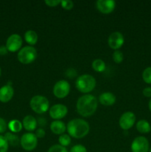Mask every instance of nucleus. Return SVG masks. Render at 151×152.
<instances>
[{
  "instance_id": "obj_1",
  "label": "nucleus",
  "mask_w": 151,
  "mask_h": 152,
  "mask_svg": "<svg viewBox=\"0 0 151 152\" xmlns=\"http://www.w3.org/2000/svg\"><path fill=\"white\" fill-rule=\"evenodd\" d=\"M98 100L92 94H85L80 96L76 102V111L83 117L93 115L97 110Z\"/></svg>"
},
{
  "instance_id": "obj_2",
  "label": "nucleus",
  "mask_w": 151,
  "mask_h": 152,
  "mask_svg": "<svg viewBox=\"0 0 151 152\" xmlns=\"http://www.w3.org/2000/svg\"><path fill=\"white\" fill-rule=\"evenodd\" d=\"M68 134L76 139H81L88 134L90 126L86 120L83 119H73L67 125Z\"/></svg>"
},
{
  "instance_id": "obj_3",
  "label": "nucleus",
  "mask_w": 151,
  "mask_h": 152,
  "mask_svg": "<svg viewBox=\"0 0 151 152\" xmlns=\"http://www.w3.org/2000/svg\"><path fill=\"white\" fill-rule=\"evenodd\" d=\"M76 88L83 94H88L94 90L96 86V79L90 74H83L77 77Z\"/></svg>"
},
{
  "instance_id": "obj_4",
  "label": "nucleus",
  "mask_w": 151,
  "mask_h": 152,
  "mask_svg": "<svg viewBox=\"0 0 151 152\" xmlns=\"http://www.w3.org/2000/svg\"><path fill=\"white\" fill-rule=\"evenodd\" d=\"M30 106L34 112L37 114H44L50 107L47 98L41 95H36L31 98L30 101Z\"/></svg>"
},
{
  "instance_id": "obj_5",
  "label": "nucleus",
  "mask_w": 151,
  "mask_h": 152,
  "mask_svg": "<svg viewBox=\"0 0 151 152\" xmlns=\"http://www.w3.org/2000/svg\"><path fill=\"white\" fill-rule=\"evenodd\" d=\"M37 57V50L33 46H25L19 50L17 59L24 65L32 63Z\"/></svg>"
},
{
  "instance_id": "obj_6",
  "label": "nucleus",
  "mask_w": 151,
  "mask_h": 152,
  "mask_svg": "<svg viewBox=\"0 0 151 152\" xmlns=\"http://www.w3.org/2000/svg\"><path fill=\"white\" fill-rule=\"evenodd\" d=\"M38 144V138L35 134L28 132L24 134L20 139V145L24 150L31 151L35 149Z\"/></svg>"
},
{
  "instance_id": "obj_7",
  "label": "nucleus",
  "mask_w": 151,
  "mask_h": 152,
  "mask_svg": "<svg viewBox=\"0 0 151 152\" xmlns=\"http://www.w3.org/2000/svg\"><path fill=\"white\" fill-rule=\"evenodd\" d=\"M70 91V86L67 80H59L53 86V94L59 99H63L68 96Z\"/></svg>"
},
{
  "instance_id": "obj_8",
  "label": "nucleus",
  "mask_w": 151,
  "mask_h": 152,
  "mask_svg": "<svg viewBox=\"0 0 151 152\" xmlns=\"http://www.w3.org/2000/svg\"><path fill=\"white\" fill-rule=\"evenodd\" d=\"M132 152H148L150 150L149 142L144 137H137L131 143Z\"/></svg>"
},
{
  "instance_id": "obj_9",
  "label": "nucleus",
  "mask_w": 151,
  "mask_h": 152,
  "mask_svg": "<svg viewBox=\"0 0 151 152\" xmlns=\"http://www.w3.org/2000/svg\"><path fill=\"white\" fill-rule=\"evenodd\" d=\"M68 109L63 104H55L49 109V115L55 120H60L68 114Z\"/></svg>"
},
{
  "instance_id": "obj_10",
  "label": "nucleus",
  "mask_w": 151,
  "mask_h": 152,
  "mask_svg": "<svg viewBox=\"0 0 151 152\" xmlns=\"http://www.w3.org/2000/svg\"><path fill=\"white\" fill-rule=\"evenodd\" d=\"M6 48L10 52H16L22 46V38L17 34H11L6 41Z\"/></svg>"
},
{
  "instance_id": "obj_11",
  "label": "nucleus",
  "mask_w": 151,
  "mask_h": 152,
  "mask_svg": "<svg viewBox=\"0 0 151 152\" xmlns=\"http://www.w3.org/2000/svg\"><path fill=\"white\" fill-rule=\"evenodd\" d=\"M136 115L132 111L124 112L119 119V126L124 131L129 130L136 123Z\"/></svg>"
},
{
  "instance_id": "obj_12",
  "label": "nucleus",
  "mask_w": 151,
  "mask_h": 152,
  "mask_svg": "<svg viewBox=\"0 0 151 152\" xmlns=\"http://www.w3.org/2000/svg\"><path fill=\"white\" fill-rule=\"evenodd\" d=\"M124 43V36L121 33L115 31V32L112 33L109 36L108 38V45L110 48L113 50H118L122 47V45Z\"/></svg>"
},
{
  "instance_id": "obj_13",
  "label": "nucleus",
  "mask_w": 151,
  "mask_h": 152,
  "mask_svg": "<svg viewBox=\"0 0 151 152\" xmlns=\"http://www.w3.org/2000/svg\"><path fill=\"white\" fill-rule=\"evenodd\" d=\"M115 1L113 0H98L96 2L97 10L103 14L111 13L115 8Z\"/></svg>"
},
{
  "instance_id": "obj_14",
  "label": "nucleus",
  "mask_w": 151,
  "mask_h": 152,
  "mask_svg": "<svg viewBox=\"0 0 151 152\" xmlns=\"http://www.w3.org/2000/svg\"><path fill=\"white\" fill-rule=\"evenodd\" d=\"M14 94V90L11 85L7 84L0 88V102L3 103L11 100Z\"/></svg>"
},
{
  "instance_id": "obj_15",
  "label": "nucleus",
  "mask_w": 151,
  "mask_h": 152,
  "mask_svg": "<svg viewBox=\"0 0 151 152\" xmlns=\"http://www.w3.org/2000/svg\"><path fill=\"white\" fill-rule=\"evenodd\" d=\"M116 97L111 92H104L99 96V101L102 105L105 106H110L115 102Z\"/></svg>"
},
{
  "instance_id": "obj_16",
  "label": "nucleus",
  "mask_w": 151,
  "mask_h": 152,
  "mask_svg": "<svg viewBox=\"0 0 151 152\" xmlns=\"http://www.w3.org/2000/svg\"><path fill=\"white\" fill-rule=\"evenodd\" d=\"M22 126L25 130L31 132L36 130L38 124H37V120H36L35 117H33L32 115H27L26 117H24L22 120Z\"/></svg>"
},
{
  "instance_id": "obj_17",
  "label": "nucleus",
  "mask_w": 151,
  "mask_h": 152,
  "mask_svg": "<svg viewBox=\"0 0 151 152\" xmlns=\"http://www.w3.org/2000/svg\"><path fill=\"white\" fill-rule=\"evenodd\" d=\"M50 129L53 134L57 135H62L65 133L67 127L65 123L61 120H54L50 123Z\"/></svg>"
},
{
  "instance_id": "obj_18",
  "label": "nucleus",
  "mask_w": 151,
  "mask_h": 152,
  "mask_svg": "<svg viewBox=\"0 0 151 152\" xmlns=\"http://www.w3.org/2000/svg\"><path fill=\"white\" fill-rule=\"evenodd\" d=\"M25 40L30 45H34L38 41V35L36 32L33 30H28L25 34Z\"/></svg>"
},
{
  "instance_id": "obj_19",
  "label": "nucleus",
  "mask_w": 151,
  "mask_h": 152,
  "mask_svg": "<svg viewBox=\"0 0 151 152\" xmlns=\"http://www.w3.org/2000/svg\"><path fill=\"white\" fill-rule=\"evenodd\" d=\"M136 129L142 134H147L151 131V126L147 120H140L136 123Z\"/></svg>"
},
{
  "instance_id": "obj_20",
  "label": "nucleus",
  "mask_w": 151,
  "mask_h": 152,
  "mask_svg": "<svg viewBox=\"0 0 151 152\" xmlns=\"http://www.w3.org/2000/svg\"><path fill=\"white\" fill-rule=\"evenodd\" d=\"M22 123L18 120H12L7 124V128L12 133H18L22 131Z\"/></svg>"
},
{
  "instance_id": "obj_21",
  "label": "nucleus",
  "mask_w": 151,
  "mask_h": 152,
  "mask_svg": "<svg viewBox=\"0 0 151 152\" xmlns=\"http://www.w3.org/2000/svg\"><path fill=\"white\" fill-rule=\"evenodd\" d=\"M4 137L7 140L9 145H12V146H16V145L20 143V140L18 137V136L15 135L12 132H7V133H5Z\"/></svg>"
},
{
  "instance_id": "obj_22",
  "label": "nucleus",
  "mask_w": 151,
  "mask_h": 152,
  "mask_svg": "<svg viewBox=\"0 0 151 152\" xmlns=\"http://www.w3.org/2000/svg\"><path fill=\"white\" fill-rule=\"evenodd\" d=\"M92 68L96 72H103L106 69L105 62L101 59H96L92 62Z\"/></svg>"
},
{
  "instance_id": "obj_23",
  "label": "nucleus",
  "mask_w": 151,
  "mask_h": 152,
  "mask_svg": "<svg viewBox=\"0 0 151 152\" xmlns=\"http://www.w3.org/2000/svg\"><path fill=\"white\" fill-rule=\"evenodd\" d=\"M59 145H62L64 147H67L71 143V138L69 134H63L60 135L59 137Z\"/></svg>"
},
{
  "instance_id": "obj_24",
  "label": "nucleus",
  "mask_w": 151,
  "mask_h": 152,
  "mask_svg": "<svg viewBox=\"0 0 151 152\" xmlns=\"http://www.w3.org/2000/svg\"><path fill=\"white\" fill-rule=\"evenodd\" d=\"M142 79L147 84H151V67H147L142 73Z\"/></svg>"
},
{
  "instance_id": "obj_25",
  "label": "nucleus",
  "mask_w": 151,
  "mask_h": 152,
  "mask_svg": "<svg viewBox=\"0 0 151 152\" xmlns=\"http://www.w3.org/2000/svg\"><path fill=\"white\" fill-rule=\"evenodd\" d=\"M113 59L114 62L117 64L121 63L124 59V55L123 53L119 50H116L113 52Z\"/></svg>"
},
{
  "instance_id": "obj_26",
  "label": "nucleus",
  "mask_w": 151,
  "mask_h": 152,
  "mask_svg": "<svg viewBox=\"0 0 151 152\" xmlns=\"http://www.w3.org/2000/svg\"><path fill=\"white\" fill-rule=\"evenodd\" d=\"M9 144L4 136L0 135V152H7Z\"/></svg>"
},
{
  "instance_id": "obj_27",
  "label": "nucleus",
  "mask_w": 151,
  "mask_h": 152,
  "mask_svg": "<svg viewBox=\"0 0 151 152\" xmlns=\"http://www.w3.org/2000/svg\"><path fill=\"white\" fill-rule=\"evenodd\" d=\"M47 152H69L66 147H64L59 144H56L49 148Z\"/></svg>"
},
{
  "instance_id": "obj_28",
  "label": "nucleus",
  "mask_w": 151,
  "mask_h": 152,
  "mask_svg": "<svg viewBox=\"0 0 151 152\" xmlns=\"http://www.w3.org/2000/svg\"><path fill=\"white\" fill-rule=\"evenodd\" d=\"M73 1L71 0H62L61 1V6L65 10H71L73 7Z\"/></svg>"
},
{
  "instance_id": "obj_29",
  "label": "nucleus",
  "mask_w": 151,
  "mask_h": 152,
  "mask_svg": "<svg viewBox=\"0 0 151 152\" xmlns=\"http://www.w3.org/2000/svg\"><path fill=\"white\" fill-rule=\"evenodd\" d=\"M70 152H87V151L84 145L78 144V145H73L70 150Z\"/></svg>"
},
{
  "instance_id": "obj_30",
  "label": "nucleus",
  "mask_w": 151,
  "mask_h": 152,
  "mask_svg": "<svg viewBox=\"0 0 151 152\" xmlns=\"http://www.w3.org/2000/svg\"><path fill=\"white\" fill-rule=\"evenodd\" d=\"M7 129V124L5 120L3 118L0 117V134H2L5 132Z\"/></svg>"
},
{
  "instance_id": "obj_31",
  "label": "nucleus",
  "mask_w": 151,
  "mask_h": 152,
  "mask_svg": "<svg viewBox=\"0 0 151 152\" xmlns=\"http://www.w3.org/2000/svg\"><path fill=\"white\" fill-rule=\"evenodd\" d=\"M44 3L49 7H56L58 4H61V1L59 0H45Z\"/></svg>"
},
{
  "instance_id": "obj_32",
  "label": "nucleus",
  "mask_w": 151,
  "mask_h": 152,
  "mask_svg": "<svg viewBox=\"0 0 151 152\" xmlns=\"http://www.w3.org/2000/svg\"><path fill=\"white\" fill-rule=\"evenodd\" d=\"M45 131H44L42 128H39V129H38L36 131L35 135L36 136L37 138H43L45 136Z\"/></svg>"
},
{
  "instance_id": "obj_33",
  "label": "nucleus",
  "mask_w": 151,
  "mask_h": 152,
  "mask_svg": "<svg viewBox=\"0 0 151 152\" xmlns=\"http://www.w3.org/2000/svg\"><path fill=\"white\" fill-rule=\"evenodd\" d=\"M66 75L68 76L69 78H73L75 76H76V71L73 68H70L66 71Z\"/></svg>"
},
{
  "instance_id": "obj_34",
  "label": "nucleus",
  "mask_w": 151,
  "mask_h": 152,
  "mask_svg": "<svg viewBox=\"0 0 151 152\" xmlns=\"http://www.w3.org/2000/svg\"><path fill=\"white\" fill-rule=\"evenodd\" d=\"M37 124L41 126V127H43V126H46V124H47V120L44 117H38V120H37Z\"/></svg>"
},
{
  "instance_id": "obj_35",
  "label": "nucleus",
  "mask_w": 151,
  "mask_h": 152,
  "mask_svg": "<svg viewBox=\"0 0 151 152\" xmlns=\"http://www.w3.org/2000/svg\"><path fill=\"white\" fill-rule=\"evenodd\" d=\"M143 94L146 97H151V87H147L144 88Z\"/></svg>"
},
{
  "instance_id": "obj_36",
  "label": "nucleus",
  "mask_w": 151,
  "mask_h": 152,
  "mask_svg": "<svg viewBox=\"0 0 151 152\" xmlns=\"http://www.w3.org/2000/svg\"><path fill=\"white\" fill-rule=\"evenodd\" d=\"M8 52L7 48H6L5 45H1L0 46V55L1 56H4V55H6Z\"/></svg>"
},
{
  "instance_id": "obj_37",
  "label": "nucleus",
  "mask_w": 151,
  "mask_h": 152,
  "mask_svg": "<svg viewBox=\"0 0 151 152\" xmlns=\"http://www.w3.org/2000/svg\"><path fill=\"white\" fill-rule=\"evenodd\" d=\"M148 107H149L150 111H151V98H150V99L149 102H148Z\"/></svg>"
},
{
  "instance_id": "obj_38",
  "label": "nucleus",
  "mask_w": 151,
  "mask_h": 152,
  "mask_svg": "<svg viewBox=\"0 0 151 152\" xmlns=\"http://www.w3.org/2000/svg\"><path fill=\"white\" fill-rule=\"evenodd\" d=\"M1 68H0V77H1Z\"/></svg>"
},
{
  "instance_id": "obj_39",
  "label": "nucleus",
  "mask_w": 151,
  "mask_h": 152,
  "mask_svg": "<svg viewBox=\"0 0 151 152\" xmlns=\"http://www.w3.org/2000/svg\"><path fill=\"white\" fill-rule=\"evenodd\" d=\"M149 151H150V152H151V148H150V150H149Z\"/></svg>"
}]
</instances>
